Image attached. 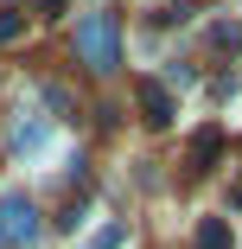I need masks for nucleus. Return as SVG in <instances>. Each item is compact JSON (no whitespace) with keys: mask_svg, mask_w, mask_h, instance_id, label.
<instances>
[{"mask_svg":"<svg viewBox=\"0 0 242 249\" xmlns=\"http://www.w3.org/2000/svg\"><path fill=\"white\" fill-rule=\"evenodd\" d=\"M210 45H217V52H236V45H242V26H236V19H229V26H217V32H210Z\"/></svg>","mask_w":242,"mask_h":249,"instance_id":"obj_7","label":"nucleus"},{"mask_svg":"<svg viewBox=\"0 0 242 249\" xmlns=\"http://www.w3.org/2000/svg\"><path fill=\"white\" fill-rule=\"evenodd\" d=\"M134 96H140V115H147L153 128H166V122H172V96H166V83L140 77V83H134Z\"/></svg>","mask_w":242,"mask_h":249,"instance_id":"obj_3","label":"nucleus"},{"mask_svg":"<svg viewBox=\"0 0 242 249\" xmlns=\"http://www.w3.org/2000/svg\"><path fill=\"white\" fill-rule=\"evenodd\" d=\"M32 236H38V211L26 205L19 192L0 198V249H7V243H32Z\"/></svg>","mask_w":242,"mask_h":249,"instance_id":"obj_2","label":"nucleus"},{"mask_svg":"<svg viewBox=\"0 0 242 249\" xmlns=\"http://www.w3.org/2000/svg\"><path fill=\"white\" fill-rule=\"evenodd\" d=\"M19 32H26V19H19V13H0V45H13Z\"/></svg>","mask_w":242,"mask_h":249,"instance_id":"obj_8","label":"nucleus"},{"mask_svg":"<svg viewBox=\"0 0 242 249\" xmlns=\"http://www.w3.org/2000/svg\"><path fill=\"white\" fill-rule=\"evenodd\" d=\"M223 160V128H198L191 134V173H210Z\"/></svg>","mask_w":242,"mask_h":249,"instance_id":"obj_4","label":"nucleus"},{"mask_svg":"<svg viewBox=\"0 0 242 249\" xmlns=\"http://www.w3.org/2000/svg\"><path fill=\"white\" fill-rule=\"evenodd\" d=\"M13 147H19V154H38V147H45V128L38 122H13Z\"/></svg>","mask_w":242,"mask_h":249,"instance_id":"obj_6","label":"nucleus"},{"mask_svg":"<svg viewBox=\"0 0 242 249\" xmlns=\"http://www.w3.org/2000/svg\"><path fill=\"white\" fill-rule=\"evenodd\" d=\"M198 249H236L229 224H223V217H204V224H198Z\"/></svg>","mask_w":242,"mask_h":249,"instance_id":"obj_5","label":"nucleus"},{"mask_svg":"<svg viewBox=\"0 0 242 249\" xmlns=\"http://www.w3.org/2000/svg\"><path fill=\"white\" fill-rule=\"evenodd\" d=\"M77 52L89 71H115V13H89L77 19Z\"/></svg>","mask_w":242,"mask_h":249,"instance_id":"obj_1","label":"nucleus"},{"mask_svg":"<svg viewBox=\"0 0 242 249\" xmlns=\"http://www.w3.org/2000/svg\"><path fill=\"white\" fill-rule=\"evenodd\" d=\"M45 7H51V13H58V7H64V0H45Z\"/></svg>","mask_w":242,"mask_h":249,"instance_id":"obj_9","label":"nucleus"},{"mask_svg":"<svg viewBox=\"0 0 242 249\" xmlns=\"http://www.w3.org/2000/svg\"><path fill=\"white\" fill-rule=\"evenodd\" d=\"M236 205H242V185H236Z\"/></svg>","mask_w":242,"mask_h":249,"instance_id":"obj_10","label":"nucleus"}]
</instances>
